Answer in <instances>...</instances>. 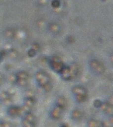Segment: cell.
<instances>
[{"label":"cell","instance_id":"6da1fadb","mask_svg":"<svg viewBox=\"0 0 113 127\" xmlns=\"http://www.w3.org/2000/svg\"><path fill=\"white\" fill-rule=\"evenodd\" d=\"M35 78L36 80L37 83L41 88H45L49 84H50L51 78L49 75L43 71H39L35 73Z\"/></svg>","mask_w":113,"mask_h":127},{"label":"cell","instance_id":"7a4b0ae2","mask_svg":"<svg viewBox=\"0 0 113 127\" xmlns=\"http://www.w3.org/2000/svg\"><path fill=\"white\" fill-rule=\"evenodd\" d=\"M49 65H50V67L51 68V69L56 73H60V72L62 71L64 67L63 63L58 57L52 58L50 61V62H49Z\"/></svg>","mask_w":113,"mask_h":127},{"label":"cell","instance_id":"3957f363","mask_svg":"<svg viewBox=\"0 0 113 127\" xmlns=\"http://www.w3.org/2000/svg\"><path fill=\"white\" fill-rule=\"evenodd\" d=\"M90 68L97 74H102L105 70V67L102 63L96 59L91 60L90 62Z\"/></svg>","mask_w":113,"mask_h":127},{"label":"cell","instance_id":"277c9868","mask_svg":"<svg viewBox=\"0 0 113 127\" xmlns=\"http://www.w3.org/2000/svg\"><path fill=\"white\" fill-rule=\"evenodd\" d=\"M60 75L61 78L64 80L68 81L73 78V73H72L70 67H68V66H64L62 71L60 72Z\"/></svg>","mask_w":113,"mask_h":127},{"label":"cell","instance_id":"5b68a950","mask_svg":"<svg viewBox=\"0 0 113 127\" xmlns=\"http://www.w3.org/2000/svg\"><path fill=\"white\" fill-rule=\"evenodd\" d=\"M63 112H64V109L62 107L56 105V107H54L51 111L50 116L53 119L58 120L62 117Z\"/></svg>","mask_w":113,"mask_h":127},{"label":"cell","instance_id":"8992f818","mask_svg":"<svg viewBox=\"0 0 113 127\" xmlns=\"http://www.w3.org/2000/svg\"><path fill=\"white\" fill-rule=\"evenodd\" d=\"M72 94L77 96V95H88V91L87 89L81 86H75L72 88Z\"/></svg>","mask_w":113,"mask_h":127},{"label":"cell","instance_id":"52a82bcc","mask_svg":"<svg viewBox=\"0 0 113 127\" xmlns=\"http://www.w3.org/2000/svg\"><path fill=\"white\" fill-rule=\"evenodd\" d=\"M8 114L12 117H16L18 116H21V114H23L22 109L20 107L17 106H10L8 109Z\"/></svg>","mask_w":113,"mask_h":127},{"label":"cell","instance_id":"ba28073f","mask_svg":"<svg viewBox=\"0 0 113 127\" xmlns=\"http://www.w3.org/2000/svg\"><path fill=\"white\" fill-rule=\"evenodd\" d=\"M16 81L17 80H28L29 75L25 71H21L16 74Z\"/></svg>","mask_w":113,"mask_h":127},{"label":"cell","instance_id":"9c48e42d","mask_svg":"<svg viewBox=\"0 0 113 127\" xmlns=\"http://www.w3.org/2000/svg\"><path fill=\"white\" fill-rule=\"evenodd\" d=\"M56 103L58 106H60L64 109L67 105V99H65V97L63 96H60L57 98Z\"/></svg>","mask_w":113,"mask_h":127},{"label":"cell","instance_id":"30bf717a","mask_svg":"<svg viewBox=\"0 0 113 127\" xmlns=\"http://www.w3.org/2000/svg\"><path fill=\"white\" fill-rule=\"evenodd\" d=\"M71 116H72V119H74L75 120H79L82 118L83 114L82 112L79 109H75L72 112Z\"/></svg>","mask_w":113,"mask_h":127},{"label":"cell","instance_id":"8fae6325","mask_svg":"<svg viewBox=\"0 0 113 127\" xmlns=\"http://www.w3.org/2000/svg\"><path fill=\"white\" fill-rule=\"evenodd\" d=\"M35 99L34 97H26L24 100V105H26L30 107H33L35 105Z\"/></svg>","mask_w":113,"mask_h":127},{"label":"cell","instance_id":"7c38bea8","mask_svg":"<svg viewBox=\"0 0 113 127\" xmlns=\"http://www.w3.org/2000/svg\"><path fill=\"white\" fill-rule=\"evenodd\" d=\"M24 118L25 120H26L29 121V122L35 124V121H36L35 116L32 113H31V112L27 113V114H25V115H24Z\"/></svg>","mask_w":113,"mask_h":127},{"label":"cell","instance_id":"4fadbf2b","mask_svg":"<svg viewBox=\"0 0 113 127\" xmlns=\"http://www.w3.org/2000/svg\"><path fill=\"white\" fill-rule=\"evenodd\" d=\"M101 122L95 120H90L88 122V126L90 127H101Z\"/></svg>","mask_w":113,"mask_h":127},{"label":"cell","instance_id":"5bb4252c","mask_svg":"<svg viewBox=\"0 0 113 127\" xmlns=\"http://www.w3.org/2000/svg\"><path fill=\"white\" fill-rule=\"evenodd\" d=\"M49 30L54 33H56L60 31V26L56 23H52L49 25Z\"/></svg>","mask_w":113,"mask_h":127},{"label":"cell","instance_id":"9a60e30c","mask_svg":"<svg viewBox=\"0 0 113 127\" xmlns=\"http://www.w3.org/2000/svg\"><path fill=\"white\" fill-rule=\"evenodd\" d=\"M9 98H10V95H9L7 91H3L0 93V99L3 101L9 99Z\"/></svg>","mask_w":113,"mask_h":127},{"label":"cell","instance_id":"2e32d148","mask_svg":"<svg viewBox=\"0 0 113 127\" xmlns=\"http://www.w3.org/2000/svg\"><path fill=\"white\" fill-rule=\"evenodd\" d=\"M23 127H35V125L34 123L29 122L24 118L23 120Z\"/></svg>","mask_w":113,"mask_h":127},{"label":"cell","instance_id":"e0dca14e","mask_svg":"<svg viewBox=\"0 0 113 127\" xmlns=\"http://www.w3.org/2000/svg\"><path fill=\"white\" fill-rule=\"evenodd\" d=\"M88 98V95H77L75 96V99L78 102H84Z\"/></svg>","mask_w":113,"mask_h":127},{"label":"cell","instance_id":"ac0fdd59","mask_svg":"<svg viewBox=\"0 0 113 127\" xmlns=\"http://www.w3.org/2000/svg\"><path fill=\"white\" fill-rule=\"evenodd\" d=\"M8 55L11 57V58H16L18 57V52L16 50L14 49H11L9 52H8Z\"/></svg>","mask_w":113,"mask_h":127},{"label":"cell","instance_id":"d6986e66","mask_svg":"<svg viewBox=\"0 0 113 127\" xmlns=\"http://www.w3.org/2000/svg\"><path fill=\"white\" fill-rule=\"evenodd\" d=\"M60 5V2L59 0H53L51 2V5L54 8H58Z\"/></svg>","mask_w":113,"mask_h":127},{"label":"cell","instance_id":"ffe728a7","mask_svg":"<svg viewBox=\"0 0 113 127\" xmlns=\"http://www.w3.org/2000/svg\"><path fill=\"white\" fill-rule=\"evenodd\" d=\"M16 83L20 86H25L28 83V80H17Z\"/></svg>","mask_w":113,"mask_h":127},{"label":"cell","instance_id":"44dd1931","mask_svg":"<svg viewBox=\"0 0 113 127\" xmlns=\"http://www.w3.org/2000/svg\"><path fill=\"white\" fill-rule=\"evenodd\" d=\"M35 55H36V50L34 48H31L28 51V55L30 57H33Z\"/></svg>","mask_w":113,"mask_h":127},{"label":"cell","instance_id":"7402d4cb","mask_svg":"<svg viewBox=\"0 0 113 127\" xmlns=\"http://www.w3.org/2000/svg\"><path fill=\"white\" fill-rule=\"evenodd\" d=\"M102 103V101H101L100 100L97 99V100H95L94 102H93V105H94V107H96V108H98V107H100Z\"/></svg>","mask_w":113,"mask_h":127},{"label":"cell","instance_id":"603a6c76","mask_svg":"<svg viewBox=\"0 0 113 127\" xmlns=\"http://www.w3.org/2000/svg\"><path fill=\"white\" fill-rule=\"evenodd\" d=\"M9 80L12 83H14V82H16V74H11L10 76H9Z\"/></svg>","mask_w":113,"mask_h":127},{"label":"cell","instance_id":"cb8c5ba5","mask_svg":"<svg viewBox=\"0 0 113 127\" xmlns=\"http://www.w3.org/2000/svg\"><path fill=\"white\" fill-rule=\"evenodd\" d=\"M34 93L31 90H28L26 93V97H34Z\"/></svg>","mask_w":113,"mask_h":127},{"label":"cell","instance_id":"d4e9b609","mask_svg":"<svg viewBox=\"0 0 113 127\" xmlns=\"http://www.w3.org/2000/svg\"><path fill=\"white\" fill-rule=\"evenodd\" d=\"M6 33L8 37H12L14 35V31L12 29H8L6 31Z\"/></svg>","mask_w":113,"mask_h":127},{"label":"cell","instance_id":"484cf974","mask_svg":"<svg viewBox=\"0 0 113 127\" xmlns=\"http://www.w3.org/2000/svg\"><path fill=\"white\" fill-rule=\"evenodd\" d=\"M5 52H0V61H1V59H3V57L5 56Z\"/></svg>","mask_w":113,"mask_h":127},{"label":"cell","instance_id":"4316f807","mask_svg":"<svg viewBox=\"0 0 113 127\" xmlns=\"http://www.w3.org/2000/svg\"><path fill=\"white\" fill-rule=\"evenodd\" d=\"M3 82V77L2 74L0 73V86L2 84Z\"/></svg>","mask_w":113,"mask_h":127}]
</instances>
